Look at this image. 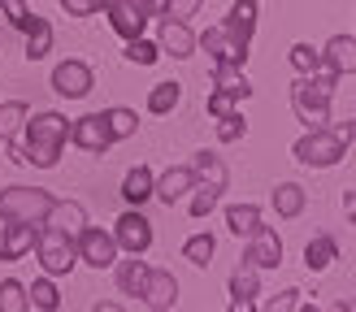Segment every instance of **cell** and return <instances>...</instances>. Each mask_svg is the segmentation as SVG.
<instances>
[{"label":"cell","instance_id":"15","mask_svg":"<svg viewBox=\"0 0 356 312\" xmlns=\"http://www.w3.org/2000/svg\"><path fill=\"white\" fill-rule=\"evenodd\" d=\"M144 304L156 308V312H165L178 304V277L170 269H148V286H144Z\"/></svg>","mask_w":356,"mask_h":312},{"label":"cell","instance_id":"31","mask_svg":"<svg viewBox=\"0 0 356 312\" xmlns=\"http://www.w3.org/2000/svg\"><path fill=\"white\" fill-rule=\"evenodd\" d=\"M26 300H31V308H40V312H57L61 308V291L52 286V277H40V282H31Z\"/></svg>","mask_w":356,"mask_h":312},{"label":"cell","instance_id":"2","mask_svg":"<svg viewBox=\"0 0 356 312\" xmlns=\"http://www.w3.org/2000/svg\"><path fill=\"white\" fill-rule=\"evenodd\" d=\"M334 83H339V74L334 69H317V74H300L291 83V109L296 117L305 121V126H326V117H330V96H334Z\"/></svg>","mask_w":356,"mask_h":312},{"label":"cell","instance_id":"32","mask_svg":"<svg viewBox=\"0 0 356 312\" xmlns=\"http://www.w3.org/2000/svg\"><path fill=\"white\" fill-rule=\"evenodd\" d=\"M218 200H222V187L195 182V187H191V217H195V221H200V217H209L213 208H218Z\"/></svg>","mask_w":356,"mask_h":312},{"label":"cell","instance_id":"36","mask_svg":"<svg viewBox=\"0 0 356 312\" xmlns=\"http://www.w3.org/2000/svg\"><path fill=\"white\" fill-rule=\"evenodd\" d=\"M243 135H248V121H243L239 113H226V117H218V139H222V144H239Z\"/></svg>","mask_w":356,"mask_h":312},{"label":"cell","instance_id":"33","mask_svg":"<svg viewBox=\"0 0 356 312\" xmlns=\"http://www.w3.org/2000/svg\"><path fill=\"white\" fill-rule=\"evenodd\" d=\"M26 308H31L26 286L13 282V277H5V282H0V312H26Z\"/></svg>","mask_w":356,"mask_h":312},{"label":"cell","instance_id":"43","mask_svg":"<svg viewBox=\"0 0 356 312\" xmlns=\"http://www.w3.org/2000/svg\"><path fill=\"white\" fill-rule=\"evenodd\" d=\"M148 13L152 17H170V0H148Z\"/></svg>","mask_w":356,"mask_h":312},{"label":"cell","instance_id":"6","mask_svg":"<svg viewBox=\"0 0 356 312\" xmlns=\"http://www.w3.org/2000/svg\"><path fill=\"white\" fill-rule=\"evenodd\" d=\"M74 243H79V260H83V265H92V269L118 265V239L109 230H100V225H83Z\"/></svg>","mask_w":356,"mask_h":312},{"label":"cell","instance_id":"13","mask_svg":"<svg viewBox=\"0 0 356 312\" xmlns=\"http://www.w3.org/2000/svg\"><path fill=\"white\" fill-rule=\"evenodd\" d=\"M243 260H248V265H252L257 273H261V269H278V265H282V239H278L274 230H265V225H261V230L248 239Z\"/></svg>","mask_w":356,"mask_h":312},{"label":"cell","instance_id":"11","mask_svg":"<svg viewBox=\"0 0 356 312\" xmlns=\"http://www.w3.org/2000/svg\"><path fill=\"white\" fill-rule=\"evenodd\" d=\"M70 144H79L83 152H109L113 148V139H109V126H104V113H87L79 121H70Z\"/></svg>","mask_w":356,"mask_h":312},{"label":"cell","instance_id":"27","mask_svg":"<svg viewBox=\"0 0 356 312\" xmlns=\"http://www.w3.org/2000/svg\"><path fill=\"white\" fill-rule=\"evenodd\" d=\"M334 252H339V248H334V239H330V234H317L313 243H305V265H309L313 273H326L330 260H334Z\"/></svg>","mask_w":356,"mask_h":312},{"label":"cell","instance_id":"42","mask_svg":"<svg viewBox=\"0 0 356 312\" xmlns=\"http://www.w3.org/2000/svg\"><path fill=\"white\" fill-rule=\"evenodd\" d=\"M343 217L356 225V187H352V191H343Z\"/></svg>","mask_w":356,"mask_h":312},{"label":"cell","instance_id":"37","mask_svg":"<svg viewBox=\"0 0 356 312\" xmlns=\"http://www.w3.org/2000/svg\"><path fill=\"white\" fill-rule=\"evenodd\" d=\"M235 104H239V96H235V92H226V87H218V92L209 96V104H204V109H209L213 117H226V113H239Z\"/></svg>","mask_w":356,"mask_h":312},{"label":"cell","instance_id":"9","mask_svg":"<svg viewBox=\"0 0 356 312\" xmlns=\"http://www.w3.org/2000/svg\"><path fill=\"white\" fill-rule=\"evenodd\" d=\"M113 239H118V248H122V252L144 256V252L152 248V221L139 213V208H131V213H122V217H118Z\"/></svg>","mask_w":356,"mask_h":312},{"label":"cell","instance_id":"23","mask_svg":"<svg viewBox=\"0 0 356 312\" xmlns=\"http://www.w3.org/2000/svg\"><path fill=\"white\" fill-rule=\"evenodd\" d=\"M305 187H300V182H278L274 187V213L278 217H300V213H305Z\"/></svg>","mask_w":356,"mask_h":312},{"label":"cell","instance_id":"24","mask_svg":"<svg viewBox=\"0 0 356 312\" xmlns=\"http://www.w3.org/2000/svg\"><path fill=\"white\" fill-rule=\"evenodd\" d=\"M22 35H26V57L31 61H40V57L52 52V22H48V17H31V26Z\"/></svg>","mask_w":356,"mask_h":312},{"label":"cell","instance_id":"21","mask_svg":"<svg viewBox=\"0 0 356 312\" xmlns=\"http://www.w3.org/2000/svg\"><path fill=\"white\" fill-rule=\"evenodd\" d=\"M48 225H57V230H65V234H79L83 225H87V213H83V204H74V200H57L48 208V217H44Z\"/></svg>","mask_w":356,"mask_h":312},{"label":"cell","instance_id":"38","mask_svg":"<svg viewBox=\"0 0 356 312\" xmlns=\"http://www.w3.org/2000/svg\"><path fill=\"white\" fill-rule=\"evenodd\" d=\"M0 9H5V17H9V26H17V31H26L31 26V9H26V0H0Z\"/></svg>","mask_w":356,"mask_h":312},{"label":"cell","instance_id":"30","mask_svg":"<svg viewBox=\"0 0 356 312\" xmlns=\"http://www.w3.org/2000/svg\"><path fill=\"white\" fill-rule=\"evenodd\" d=\"M104 126H109V139L122 144V139H131L139 130V117L131 109H104Z\"/></svg>","mask_w":356,"mask_h":312},{"label":"cell","instance_id":"34","mask_svg":"<svg viewBox=\"0 0 356 312\" xmlns=\"http://www.w3.org/2000/svg\"><path fill=\"white\" fill-rule=\"evenodd\" d=\"M156 57H161V48L148 44L144 35H139V40H127V61L131 65H156Z\"/></svg>","mask_w":356,"mask_h":312},{"label":"cell","instance_id":"35","mask_svg":"<svg viewBox=\"0 0 356 312\" xmlns=\"http://www.w3.org/2000/svg\"><path fill=\"white\" fill-rule=\"evenodd\" d=\"M291 65L300 69V74H317V69H322V52H317L313 44H296L291 48Z\"/></svg>","mask_w":356,"mask_h":312},{"label":"cell","instance_id":"16","mask_svg":"<svg viewBox=\"0 0 356 312\" xmlns=\"http://www.w3.org/2000/svg\"><path fill=\"white\" fill-rule=\"evenodd\" d=\"M191 187H195V169H191V165H178V169H165V173H161V182H152V196L170 208V204L183 200Z\"/></svg>","mask_w":356,"mask_h":312},{"label":"cell","instance_id":"40","mask_svg":"<svg viewBox=\"0 0 356 312\" xmlns=\"http://www.w3.org/2000/svg\"><path fill=\"white\" fill-rule=\"evenodd\" d=\"M200 5H204V0H170V17H183V22H187V17L200 13Z\"/></svg>","mask_w":356,"mask_h":312},{"label":"cell","instance_id":"8","mask_svg":"<svg viewBox=\"0 0 356 312\" xmlns=\"http://www.w3.org/2000/svg\"><path fill=\"white\" fill-rule=\"evenodd\" d=\"M109 26L122 35V40H139L144 35V26H148V0H109Z\"/></svg>","mask_w":356,"mask_h":312},{"label":"cell","instance_id":"39","mask_svg":"<svg viewBox=\"0 0 356 312\" xmlns=\"http://www.w3.org/2000/svg\"><path fill=\"white\" fill-rule=\"evenodd\" d=\"M109 0H61V9L70 13V17H92V13H100Z\"/></svg>","mask_w":356,"mask_h":312},{"label":"cell","instance_id":"25","mask_svg":"<svg viewBox=\"0 0 356 312\" xmlns=\"http://www.w3.org/2000/svg\"><path fill=\"white\" fill-rule=\"evenodd\" d=\"M178 100H183V83H156L152 92H148V113H156V117H165V113H174L178 109Z\"/></svg>","mask_w":356,"mask_h":312},{"label":"cell","instance_id":"17","mask_svg":"<svg viewBox=\"0 0 356 312\" xmlns=\"http://www.w3.org/2000/svg\"><path fill=\"white\" fill-rule=\"evenodd\" d=\"M257 295H261V277H257V269L252 265H248V260H243V265L235 269V273H230V308H257Z\"/></svg>","mask_w":356,"mask_h":312},{"label":"cell","instance_id":"3","mask_svg":"<svg viewBox=\"0 0 356 312\" xmlns=\"http://www.w3.org/2000/svg\"><path fill=\"white\" fill-rule=\"evenodd\" d=\"M70 139V121L61 113H35L26 117V161L40 165V169H52L57 156Z\"/></svg>","mask_w":356,"mask_h":312},{"label":"cell","instance_id":"29","mask_svg":"<svg viewBox=\"0 0 356 312\" xmlns=\"http://www.w3.org/2000/svg\"><path fill=\"white\" fill-rule=\"evenodd\" d=\"M213 252H218V239H213V234H191L183 243V260L195 265V269H204L209 260H213Z\"/></svg>","mask_w":356,"mask_h":312},{"label":"cell","instance_id":"12","mask_svg":"<svg viewBox=\"0 0 356 312\" xmlns=\"http://www.w3.org/2000/svg\"><path fill=\"white\" fill-rule=\"evenodd\" d=\"M252 31H257V0H235L222 22V35L230 40V48L248 52V44H252Z\"/></svg>","mask_w":356,"mask_h":312},{"label":"cell","instance_id":"26","mask_svg":"<svg viewBox=\"0 0 356 312\" xmlns=\"http://www.w3.org/2000/svg\"><path fill=\"white\" fill-rule=\"evenodd\" d=\"M191 169H195V178L200 182H209V187H222L226 191V165H222V156H213V152H195V161H191Z\"/></svg>","mask_w":356,"mask_h":312},{"label":"cell","instance_id":"5","mask_svg":"<svg viewBox=\"0 0 356 312\" xmlns=\"http://www.w3.org/2000/svg\"><path fill=\"white\" fill-rule=\"evenodd\" d=\"M35 252H40V265H44L48 277H61V273H70V269L79 265V243H74V234L57 230V225H44V230H40Z\"/></svg>","mask_w":356,"mask_h":312},{"label":"cell","instance_id":"22","mask_svg":"<svg viewBox=\"0 0 356 312\" xmlns=\"http://www.w3.org/2000/svg\"><path fill=\"white\" fill-rule=\"evenodd\" d=\"M152 169L148 165H135L131 173H127V182H122V200H127V204H144V200H152Z\"/></svg>","mask_w":356,"mask_h":312},{"label":"cell","instance_id":"10","mask_svg":"<svg viewBox=\"0 0 356 312\" xmlns=\"http://www.w3.org/2000/svg\"><path fill=\"white\" fill-rule=\"evenodd\" d=\"M92 87H96V74H92V65H83V61H61L52 69V92L65 96V100H83Z\"/></svg>","mask_w":356,"mask_h":312},{"label":"cell","instance_id":"7","mask_svg":"<svg viewBox=\"0 0 356 312\" xmlns=\"http://www.w3.org/2000/svg\"><path fill=\"white\" fill-rule=\"evenodd\" d=\"M156 48H161V57L187 61V57H195V48H200V35H195L183 17H161V40H156Z\"/></svg>","mask_w":356,"mask_h":312},{"label":"cell","instance_id":"19","mask_svg":"<svg viewBox=\"0 0 356 312\" xmlns=\"http://www.w3.org/2000/svg\"><path fill=\"white\" fill-rule=\"evenodd\" d=\"M144 286H148V265L144 260H118V291L122 295H131V300H144Z\"/></svg>","mask_w":356,"mask_h":312},{"label":"cell","instance_id":"14","mask_svg":"<svg viewBox=\"0 0 356 312\" xmlns=\"http://www.w3.org/2000/svg\"><path fill=\"white\" fill-rule=\"evenodd\" d=\"M35 239H40V225H26V221H5V234H0V260H22Z\"/></svg>","mask_w":356,"mask_h":312},{"label":"cell","instance_id":"20","mask_svg":"<svg viewBox=\"0 0 356 312\" xmlns=\"http://www.w3.org/2000/svg\"><path fill=\"white\" fill-rule=\"evenodd\" d=\"M226 225L235 239H252L261 230V208L257 204H230L226 208Z\"/></svg>","mask_w":356,"mask_h":312},{"label":"cell","instance_id":"28","mask_svg":"<svg viewBox=\"0 0 356 312\" xmlns=\"http://www.w3.org/2000/svg\"><path fill=\"white\" fill-rule=\"evenodd\" d=\"M22 126H26V104H22V100L0 104V144L17 139V130H22Z\"/></svg>","mask_w":356,"mask_h":312},{"label":"cell","instance_id":"41","mask_svg":"<svg viewBox=\"0 0 356 312\" xmlns=\"http://www.w3.org/2000/svg\"><path fill=\"white\" fill-rule=\"evenodd\" d=\"M265 308H270V312H287V308H300V291H296V286H291V291H282L278 300H270Z\"/></svg>","mask_w":356,"mask_h":312},{"label":"cell","instance_id":"1","mask_svg":"<svg viewBox=\"0 0 356 312\" xmlns=\"http://www.w3.org/2000/svg\"><path fill=\"white\" fill-rule=\"evenodd\" d=\"M352 135H356L352 121H343V126H313L305 139H296L291 156H296L300 165H309V169H330V165L343 161Z\"/></svg>","mask_w":356,"mask_h":312},{"label":"cell","instance_id":"18","mask_svg":"<svg viewBox=\"0 0 356 312\" xmlns=\"http://www.w3.org/2000/svg\"><path fill=\"white\" fill-rule=\"evenodd\" d=\"M322 65L334 69V74H356V40L352 35H334L322 48Z\"/></svg>","mask_w":356,"mask_h":312},{"label":"cell","instance_id":"4","mask_svg":"<svg viewBox=\"0 0 356 312\" xmlns=\"http://www.w3.org/2000/svg\"><path fill=\"white\" fill-rule=\"evenodd\" d=\"M52 204H57V200H52L44 187H5V191H0V221L44 225Z\"/></svg>","mask_w":356,"mask_h":312}]
</instances>
